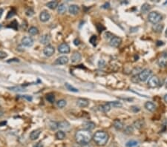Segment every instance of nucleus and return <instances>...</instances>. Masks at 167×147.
<instances>
[{
    "instance_id": "obj_1",
    "label": "nucleus",
    "mask_w": 167,
    "mask_h": 147,
    "mask_svg": "<svg viewBox=\"0 0 167 147\" xmlns=\"http://www.w3.org/2000/svg\"><path fill=\"white\" fill-rule=\"evenodd\" d=\"M75 140L77 143L80 145H87L92 140V135L90 131H87L85 129L79 130L75 134Z\"/></svg>"
},
{
    "instance_id": "obj_2",
    "label": "nucleus",
    "mask_w": 167,
    "mask_h": 147,
    "mask_svg": "<svg viewBox=\"0 0 167 147\" xmlns=\"http://www.w3.org/2000/svg\"><path fill=\"white\" fill-rule=\"evenodd\" d=\"M92 139L94 140L96 145L103 146L109 141V134L104 131H98L94 134Z\"/></svg>"
},
{
    "instance_id": "obj_3",
    "label": "nucleus",
    "mask_w": 167,
    "mask_h": 147,
    "mask_svg": "<svg viewBox=\"0 0 167 147\" xmlns=\"http://www.w3.org/2000/svg\"><path fill=\"white\" fill-rule=\"evenodd\" d=\"M148 19L151 23L155 25L162 20V15L157 11H152V12H150L148 14Z\"/></svg>"
},
{
    "instance_id": "obj_4",
    "label": "nucleus",
    "mask_w": 167,
    "mask_h": 147,
    "mask_svg": "<svg viewBox=\"0 0 167 147\" xmlns=\"http://www.w3.org/2000/svg\"><path fill=\"white\" fill-rule=\"evenodd\" d=\"M152 73V71L150 70V69H148V68H146L144 70L141 71L140 73H139V74L137 75L138 79H139V81H141V82L146 81L148 78L150 77Z\"/></svg>"
},
{
    "instance_id": "obj_5",
    "label": "nucleus",
    "mask_w": 167,
    "mask_h": 147,
    "mask_svg": "<svg viewBox=\"0 0 167 147\" xmlns=\"http://www.w3.org/2000/svg\"><path fill=\"white\" fill-rule=\"evenodd\" d=\"M159 83H160L159 78L157 76H152L148 80V85L151 88H156L159 85Z\"/></svg>"
},
{
    "instance_id": "obj_6",
    "label": "nucleus",
    "mask_w": 167,
    "mask_h": 147,
    "mask_svg": "<svg viewBox=\"0 0 167 147\" xmlns=\"http://www.w3.org/2000/svg\"><path fill=\"white\" fill-rule=\"evenodd\" d=\"M55 52V48L54 46L51 45H48L43 50V53L46 57H51Z\"/></svg>"
},
{
    "instance_id": "obj_7",
    "label": "nucleus",
    "mask_w": 167,
    "mask_h": 147,
    "mask_svg": "<svg viewBox=\"0 0 167 147\" xmlns=\"http://www.w3.org/2000/svg\"><path fill=\"white\" fill-rule=\"evenodd\" d=\"M34 43V41L31 37H24L22 39V44L25 47H31Z\"/></svg>"
},
{
    "instance_id": "obj_8",
    "label": "nucleus",
    "mask_w": 167,
    "mask_h": 147,
    "mask_svg": "<svg viewBox=\"0 0 167 147\" xmlns=\"http://www.w3.org/2000/svg\"><path fill=\"white\" fill-rule=\"evenodd\" d=\"M58 51L61 54H68L70 52V46L67 43H62L58 46Z\"/></svg>"
},
{
    "instance_id": "obj_9",
    "label": "nucleus",
    "mask_w": 167,
    "mask_h": 147,
    "mask_svg": "<svg viewBox=\"0 0 167 147\" xmlns=\"http://www.w3.org/2000/svg\"><path fill=\"white\" fill-rule=\"evenodd\" d=\"M51 18V15H50V13H48V11H42L40 14H39V19H40V21L41 22H48L49 19Z\"/></svg>"
},
{
    "instance_id": "obj_10",
    "label": "nucleus",
    "mask_w": 167,
    "mask_h": 147,
    "mask_svg": "<svg viewBox=\"0 0 167 147\" xmlns=\"http://www.w3.org/2000/svg\"><path fill=\"white\" fill-rule=\"evenodd\" d=\"M122 42V40L120 37H114L111 39L110 40V45L112 47H115V48H117L119 47L120 44Z\"/></svg>"
},
{
    "instance_id": "obj_11",
    "label": "nucleus",
    "mask_w": 167,
    "mask_h": 147,
    "mask_svg": "<svg viewBox=\"0 0 167 147\" xmlns=\"http://www.w3.org/2000/svg\"><path fill=\"white\" fill-rule=\"evenodd\" d=\"M77 105L80 108H85V107H87L89 105V101L87 99L80 98L77 100Z\"/></svg>"
},
{
    "instance_id": "obj_12",
    "label": "nucleus",
    "mask_w": 167,
    "mask_h": 147,
    "mask_svg": "<svg viewBox=\"0 0 167 147\" xmlns=\"http://www.w3.org/2000/svg\"><path fill=\"white\" fill-rule=\"evenodd\" d=\"M68 63V58L66 56H62L58 57L55 62L54 64L55 65H65Z\"/></svg>"
},
{
    "instance_id": "obj_13",
    "label": "nucleus",
    "mask_w": 167,
    "mask_h": 147,
    "mask_svg": "<svg viewBox=\"0 0 167 147\" xmlns=\"http://www.w3.org/2000/svg\"><path fill=\"white\" fill-rule=\"evenodd\" d=\"M81 59H82V56H81L80 53H79V52H77V51L74 52V53L71 55V60L73 63H79V62L81 60Z\"/></svg>"
},
{
    "instance_id": "obj_14",
    "label": "nucleus",
    "mask_w": 167,
    "mask_h": 147,
    "mask_svg": "<svg viewBox=\"0 0 167 147\" xmlns=\"http://www.w3.org/2000/svg\"><path fill=\"white\" fill-rule=\"evenodd\" d=\"M51 41V37L49 34H45L39 38V42L42 45H48Z\"/></svg>"
},
{
    "instance_id": "obj_15",
    "label": "nucleus",
    "mask_w": 167,
    "mask_h": 147,
    "mask_svg": "<svg viewBox=\"0 0 167 147\" xmlns=\"http://www.w3.org/2000/svg\"><path fill=\"white\" fill-rule=\"evenodd\" d=\"M68 11L72 15H77L80 12V7L77 5H71L68 7Z\"/></svg>"
},
{
    "instance_id": "obj_16",
    "label": "nucleus",
    "mask_w": 167,
    "mask_h": 147,
    "mask_svg": "<svg viewBox=\"0 0 167 147\" xmlns=\"http://www.w3.org/2000/svg\"><path fill=\"white\" fill-rule=\"evenodd\" d=\"M83 129H85V130L91 131V130H92V129L95 128V123L91 121L85 122V123H83Z\"/></svg>"
},
{
    "instance_id": "obj_17",
    "label": "nucleus",
    "mask_w": 167,
    "mask_h": 147,
    "mask_svg": "<svg viewBox=\"0 0 167 147\" xmlns=\"http://www.w3.org/2000/svg\"><path fill=\"white\" fill-rule=\"evenodd\" d=\"M41 132H42V130H41V129H37V130L33 131L30 134V138H31V140H32V141H36L37 139H38V137H39Z\"/></svg>"
},
{
    "instance_id": "obj_18",
    "label": "nucleus",
    "mask_w": 167,
    "mask_h": 147,
    "mask_svg": "<svg viewBox=\"0 0 167 147\" xmlns=\"http://www.w3.org/2000/svg\"><path fill=\"white\" fill-rule=\"evenodd\" d=\"M113 126L115 127L116 130L117 131H120L122 130L123 127H124V125L122 123V121H120V120H115L114 123H113Z\"/></svg>"
},
{
    "instance_id": "obj_19",
    "label": "nucleus",
    "mask_w": 167,
    "mask_h": 147,
    "mask_svg": "<svg viewBox=\"0 0 167 147\" xmlns=\"http://www.w3.org/2000/svg\"><path fill=\"white\" fill-rule=\"evenodd\" d=\"M144 126H145V122L143 121V120L139 119V120H137L136 121L134 122V124H133L132 126L135 127V128H137V129H140Z\"/></svg>"
},
{
    "instance_id": "obj_20",
    "label": "nucleus",
    "mask_w": 167,
    "mask_h": 147,
    "mask_svg": "<svg viewBox=\"0 0 167 147\" xmlns=\"http://www.w3.org/2000/svg\"><path fill=\"white\" fill-rule=\"evenodd\" d=\"M145 108L146 110H148L149 111H154V110L156 109V105L154 104V102H146L145 103Z\"/></svg>"
},
{
    "instance_id": "obj_21",
    "label": "nucleus",
    "mask_w": 167,
    "mask_h": 147,
    "mask_svg": "<svg viewBox=\"0 0 167 147\" xmlns=\"http://www.w3.org/2000/svg\"><path fill=\"white\" fill-rule=\"evenodd\" d=\"M163 30V25L162 24H155L152 26V31L155 33H161Z\"/></svg>"
},
{
    "instance_id": "obj_22",
    "label": "nucleus",
    "mask_w": 167,
    "mask_h": 147,
    "mask_svg": "<svg viewBox=\"0 0 167 147\" xmlns=\"http://www.w3.org/2000/svg\"><path fill=\"white\" fill-rule=\"evenodd\" d=\"M66 11H67V5H66V4L62 3V4H60L59 5H58L57 11L59 13L63 14V13H65L66 12Z\"/></svg>"
},
{
    "instance_id": "obj_23",
    "label": "nucleus",
    "mask_w": 167,
    "mask_h": 147,
    "mask_svg": "<svg viewBox=\"0 0 167 147\" xmlns=\"http://www.w3.org/2000/svg\"><path fill=\"white\" fill-rule=\"evenodd\" d=\"M7 89L16 91V92H22L25 91V89L23 86H13V87H7Z\"/></svg>"
},
{
    "instance_id": "obj_24",
    "label": "nucleus",
    "mask_w": 167,
    "mask_h": 147,
    "mask_svg": "<svg viewBox=\"0 0 167 147\" xmlns=\"http://www.w3.org/2000/svg\"><path fill=\"white\" fill-rule=\"evenodd\" d=\"M46 5H47V7H48V8H50V9H51V10H54V9H55V8L57 7L59 4H58V2H57V1H51V2H48V3L46 4Z\"/></svg>"
},
{
    "instance_id": "obj_25",
    "label": "nucleus",
    "mask_w": 167,
    "mask_h": 147,
    "mask_svg": "<svg viewBox=\"0 0 167 147\" xmlns=\"http://www.w3.org/2000/svg\"><path fill=\"white\" fill-rule=\"evenodd\" d=\"M58 126L59 128H63V129H68L70 128V124L67 121H62L60 123H58Z\"/></svg>"
},
{
    "instance_id": "obj_26",
    "label": "nucleus",
    "mask_w": 167,
    "mask_h": 147,
    "mask_svg": "<svg viewBox=\"0 0 167 147\" xmlns=\"http://www.w3.org/2000/svg\"><path fill=\"white\" fill-rule=\"evenodd\" d=\"M55 137L57 140H63L65 137V133L63 131H58L57 132V133L55 134Z\"/></svg>"
},
{
    "instance_id": "obj_27",
    "label": "nucleus",
    "mask_w": 167,
    "mask_h": 147,
    "mask_svg": "<svg viewBox=\"0 0 167 147\" xmlns=\"http://www.w3.org/2000/svg\"><path fill=\"white\" fill-rule=\"evenodd\" d=\"M111 108H121L122 106V104L119 101H111L109 102Z\"/></svg>"
},
{
    "instance_id": "obj_28",
    "label": "nucleus",
    "mask_w": 167,
    "mask_h": 147,
    "mask_svg": "<svg viewBox=\"0 0 167 147\" xmlns=\"http://www.w3.org/2000/svg\"><path fill=\"white\" fill-rule=\"evenodd\" d=\"M151 10V5H148L147 3L143 4L141 7V12L143 13H148V11Z\"/></svg>"
},
{
    "instance_id": "obj_29",
    "label": "nucleus",
    "mask_w": 167,
    "mask_h": 147,
    "mask_svg": "<svg viewBox=\"0 0 167 147\" xmlns=\"http://www.w3.org/2000/svg\"><path fill=\"white\" fill-rule=\"evenodd\" d=\"M46 100L51 103H54L55 102V96L54 94L52 93H49V94H46Z\"/></svg>"
},
{
    "instance_id": "obj_30",
    "label": "nucleus",
    "mask_w": 167,
    "mask_h": 147,
    "mask_svg": "<svg viewBox=\"0 0 167 147\" xmlns=\"http://www.w3.org/2000/svg\"><path fill=\"white\" fill-rule=\"evenodd\" d=\"M158 65L161 67H166L167 65V59L165 57H161L158 60Z\"/></svg>"
},
{
    "instance_id": "obj_31",
    "label": "nucleus",
    "mask_w": 167,
    "mask_h": 147,
    "mask_svg": "<svg viewBox=\"0 0 167 147\" xmlns=\"http://www.w3.org/2000/svg\"><path fill=\"white\" fill-rule=\"evenodd\" d=\"M111 108L110 105L109 104V102L106 103V104H104V105L100 106V110H102L103 112H108V111H109L110 110H111Z\"/></svg>"
},
{
    "instance_id": "obj_32",
    "label": "nucleus",
    "mask_w": 167,
    "mask_h": 147,
    "mask_svg": "<svg viewBox=\"0 0 167 147\" xmlns=\"http://www.w3.org/2000/svg\"><path fill=\"white\" fill-rule=\"evenodd\" d=\"M28 33L31 34V35H37L39 33V30L36 27H31L28 30Z\"/></svg>"
},
{
    "instance_id": "obj_33",
    "label": "nucleus",
    "mask_w": 167,
    "mask_h": 147,
    "mask_svg": "<svg viewBox=\"0 0 167 147\" xmlns=\"http://www.w3.org/2000/svg\"><path fill=\"white\" fill-rule=\"evenodd\" d=\"M134 132V128L132 126H127L124 129V133L126 134H131Z\"/></svg>"
},
{
    "instance_id": "obj_34",
    "label": "nucleus",
    "mask_w": 167,
    "mask_h": 147,
    "mask_svg": "<svg viewBox=\"0 0 167 147\" xmlns=\"http://www.w3.org/2000/svg\"><path fill=\"white\" fill-rule=\"evenodd\" d=\"M66 104H67V102H66V101L65 100H59L57 102V106L58 108H59V109L64 108L65 106H66Z\"/></svg>"
},
{
    "instance_id": "obj_35",
    "label": "nucleus",
    "mask_w": 167,
    "mask_h": 147,
    "mask_svg": "<svg viewBox=\"0 0 167 147\" xmlns=\"http://www.w3.org/2000/svg\"><path fill=\"white\" fill-rule=\"evenodd\" d=\"M138 145V142L136 141H129L126 143V147H135Z\"/></svg>"
},
{
    "instance_id": "obj_36",
    "label": "nucleus",
    "mask_w": 167,
    "mask_h": 147,
    "mask_svg": "<svg viewBox=\"0 0 167 147\" xmlns=\"http://www.w3.org/2000/svg\"><path fill=\"white\" fill-rule=\"evenodd\" d=\"M49 126H50V128H51V130H57V129L59 128V126H58V123H57V122L55 121L50 122Z\"/></svg>"
},
{
    "instance_id": "obj_37",
    "label": "nucleus",
    "mask_w": 167,
    "mask_h": 147,
    "mask_svg": "<svg viewBox=\"0 0 167 147\" xmlns=\"http://www.w3.org/2000/svg\"><path fill=\"white\" fill-rule=\"evenodd\" d=\"M89 42H90L91 44H92L94 46H96V42H97V37H96V36L93 35L90 38V39H89Z\"/></svg>"
},
{
    "instance_id": "obj_38",
    "label": "nucleus",
    "mask_w": 167,
    "mask_h": 147,
    "mask_svg": "<svg viewBox=\"0 0 167 147\" xmlns=\"http://www.w3.org/2000/svg\"><path fill=\"white\" fill-rule=\"evenodd\" d=\"M65 87L69 90V91H73V92H78V89H77L73 87L72 85H71L68 84V83H65Z\"/></svg>"
},
{
    "instance_id": "obj_39",
    "label": "nucleus",
    "mask_w": 167,
    "mask_h": 147,
    "mask_svg": "<svg viewBox=\"0 0 167 147\" xmlns=\"http://www.w3.org/2000/svg\"><path fill=\"white\" fill-rule=\"evenodd\" d=\"M26 15L28 16H32L34 14V11H33V10L32 8H28L27 10H26Z\"/></svg>"
},
{
    "instance_id": "obj_40",
    "label": "nucleus",
    "mask_w": 167,
    "mask_h": 147,
    "mask_svg": "<svg viewBox=\"0 0 167 147\" xmlns=\"http://www.w3.org/2000/svg\"><path fill=\"white\" fill-rule=\"evenodd\" d=\"M15 14H16V12H15V11H13V10H11V11H10L8 13H7V19H11V18H12L13 16H15Z\"/></svg>"
},
{
    "instance_id": "obj_41",
    "label": "nucleus",
    "mask_w": 167,
    "mask_h": 147,
    "mask_svg": "<svg viewBox=\"0 0 167 147\" xmlns=\"http://www.w3.org/2000/svg\"><path fill=\"white\" fill-rule=\"evenodd\" d=\"M106 62H105V60H103V59H100L99 62H98V66L100 67V68H104L105 66H106Z\"/></svg>"
},
{
    "instance_id": "obj_42",
    "label": "nucleus",
    "mask_w": 167,
    "mask_h": 147,
    "mask_svg": "<svg viewBox=\"0 0 167 147\" xmlns=\"http://www.w3.org/2000/svg\"><path fill=\"white\" fill-rule=\"evenodd\" d=\"M96 28H97V31L100 33L102 32L103 30H105V28L102 25H100V24H97L96 25Z\"/></svg>"
},
{
    "instance_id": "obj_43",
    "label": "nucleus",
    "mask_w": 167,
    "mask_h": 147,
    "mask_svg": "<svg viewBox=\"0 0 167 147\" xmlns=\"http://www.w3.org/2000/svg\"><path fill=\"white\" fill-rule=\"evenodd\" d=\"M7 54L5 52L2 51H0V59H5V57H7Z\"/></svg>"
},
{
    "instance_id": "obj_44",
    "label": "nucleus",
    "mask_w": 167,
    "mask_h": 147,
    "mask_svg": "<svg viewBox=\"0 0 167 147\" xmlns=\"http://www.w3.org/2000/svg\"><path fill=\"white\" fill-rule=\"evenodd\" d=\"M131 111H134V112H138V111H140V108H139L138 106H134L131 107Z\"/></svg>"
},
{
    "instance_id": "obj_45",
    "label": "nucleus",
    "mask_w": 167,
    "mask_h": 147,
    "mask_svg": "<svg viewBox=\"0 0 167 147\" xmlns=\"http://www.w3.org/2000/svg\"><path fill=\"white\" fill-rule=\"evenodd\" d=\"M22 97H24V98L27 99L28 101H31V100H32V97L28 96V95H24V96H22Z\"/></svg>"
},
{
    "instance_id": "obj_46",
    "label": "nucleus",
    "mask_w": 167,
    "mask_h": 147,
    "mask_svg": "<svg viewBox=\"0 0 167 147\" xmlns=\"http://www.w3.org/2000/svg\"><path fill=\"white\" fill-rule=\"evenodd\" d=\"M33 147H43V144L41 142H39L37 143H36Z\"/></svg>"
},
{
    "instance_id": "obj_47",
    "label": "nucleus",
    "mask_w": 167,
    "mask_h": 147,
    "mask_svg": "<svg viewBox=\"0 0 167 147\" xmlns=\"http://www.w3.org/2000/svg\"><path fill=\"white\" fill-rule=\"evenodd\" d=\"M11 62H19V59H16V58H14V59H9L8 61H7V63H11Z\"/></svg>"
},
{
    "instance_id": "obj_48",
    "label": "nucleus",
    "mask_w": 167,
    "mask_h": 147,
    "mask_svg": "<svg viewBox=\"0 0 167 147\" xmlns=\"http://www.w3.org/2000/svg\"><path fill=\"white\" fill-rule=\"evenodd\" d=\"M74 44L75 45H80V40L78 39H75L74 40Z\"/></svg>"
},
{
    "instance_id": "obj_49",
    "label": "nucleus",
    "mask_w": 167,
    "mask_h": 147,
    "mask_svg": "<svg viewBox=\"0 0 167 147\" xmlns=\"http://www.w3.org/2000/svg\"><path fill=\"white\" fill-rule=\"evenodd\" d=\"M110 7L109 3H106L105 5H103V6H102V8H109Z\"/></svg>"
},
{
    "instance_id": "obj_50",
    "label": "nucleus",
    "mask_w": 167,
    "mask_h": 147,
    "mask_svg": "<svg viewBox=\"0 0 167 147\" xmlns=\"http://www.w3.org/2000/svg\"><path fill=\"white\" fill-rule=\"evenodd\" d=\"M163 45V42L162 41H157V46Z\"/></svg>"
},
{
    "instance_id": "obj_51",
    "label": "nucleus",
    "mask_w": 167,
    "mask_h": 147,
    "mask_svg": "<svg viewBox=\"0 0 167 147\" xmlns=\"http://www.w3.org/2000/svg\"><path fill=\"white\" fill-rule=\"evenodd\" d=\"M2 14H3V9H2V8H0V18L2 17Z\"/></svg>"
},
{
    "instance_id": "obj_52",
    "label": "nucleus",
    "mask_w": 167,
    "mask_h": 147,
    "mask_svg": "<svg viewBox=\"0 0 167 147\" xmlns=\"http://www.w3.org/2000/svg\"><path fill=\"white\" fill-rule=\"evenodd\" d=\"M7 123V122H2V123H0V126H3V125H5Z\"/></svg>"
},
{
    "instance_id": "obj_53",
    "label": "nucleus",
    "mask_w": 167,
    "mask_h": 147,
    "mask_svg": "<svg viewBox=\"0 0 167 147\" xmlns=\"http://www.w3.org/2000/svg\"><path fill=\"white\" fill-rule=\"evenodd\" d=\"M83 147H93L91 145H89V144H87V145H84Z\"/></svg>"
},
{
    "instance_id": "obj_54",
    "label": "nucleus",
    "mask_w": 167,
    "mask_h": 147,
    "mask_svg": "<svg viewBox=\"0 0 167 147\" xmlns=\"http://www.w3.org/2000/svg\"><path fill=\"white\" fill-rule=\"evenodd\" d=\"M166 35L167 36V29H166Z\"/></svg>"
},
{
    "instance_id": "obj_55",
    "label": "nucleus",
    "mask_w": 167,
    "mask_h": 147,
    "mask_svg": "<svg viewBox=\"0 0 167 147\" xmlns=\"http://www.w3.org/2000/svg\"><path fill=\"white\" fill-rule=\"evenodd\" d=\"M2 28V25H0V28Z\"/></svg>"
},
{
    "instance_id": "obj_56",
    "label": "nucleus",
    "mask_w": 167,
    "mask_h": 147,
    "mask_svg": "<svg viewBox=\"0 0 167 147\" xmlns=\"http://www.w3.org/2000/svg\"><path fill=\"white\" fill-rule=\"evenodd\" d=\"M165 4H167V2H165Z\"/></svg>"
}]
</instances>
